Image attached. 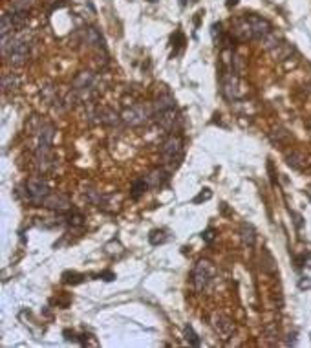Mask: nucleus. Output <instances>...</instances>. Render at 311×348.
I'll return each instance as SVG.
<instances>
[{"label": "nucleus", "mask_w": 311, "mask_h": 348, "mask_svg": "<svg viewBox=\"0 0 311 348\" xmlns=\"http://www.w3.org/2000/svg\"><path fill=\"white\" fill-rule=\"evenodd\" d=\"M24 187H26V198H28L29 204L33 205H44L46 198L52 195L50 185L42 178H29L24 183Z\"/></svg>", "instance_id": "f257e3e1"}, {"label": "nucleus", "mask_w": 311, "mask_h": 348, "mask_svg": "<svg viewBox=\"0 0 311 348\" xmlns=\"http://www.w3.org/2000/svg\"><path fill=\"white\" fill-rule=\"evenodd\" d=\"M212 275H214V267L209 260H200L192 272V282H194V288L198 291H201L203 288L211 282Z\"/></svg>", "instance_id": "7ed1b4c3"}, {"label": "nucleus", "mask_w": 311, "mask_h": 348, "mask_svg": "<svg viewBox=\"0 0 311 348\" xmlns=\"http://www.w3.org/2000/svg\"><path fill=\"white\" fill-rule=\"evenodd\" d=\"M185 46V35L182 33V31H176V33L172 35V48H174V53H177L180 50Z\"/></svg>", "instance_id": "4468645a"}, {"label": "nucleus", "mask_w": 311, "mask_h": 348, "mask_svg": "<svg viewBox=\"0 0 311 348\" xmlns=\"http://www.w3.org/2000/svg\"><path fill=\"white\" fill-rule=\"evenodd\" d=\"M149 110L145 108V106H132L130 110H126L124 112V121L130 125H141L147 121V118H149Z\"/></svg>", "instance_id": "423d86ee"}, {"label": "nucleus", "mask_w": 311, "mask_h": 348, "mask_svg": "<svg viewBox=\"0 0 311 348\" xmlns=\"http://www.w3.org/2000/svg\"><path fill=\"white\" fill-rule=\"evenodd\" d=\"M187 2H189V0H180V4H182V6H185ZM191 2H198V0H191Z\"/></svg>", "instance_id": "aec40b11"}, {"label": "nucleus", "mask_w": 311, "mask_h": 348, "mask_svg": "<svg viewBox=\"0 0 311 348\" xmlns=\"http://www.w3.org/2000/svg\"><path fill=\"white\" fill-rule=\"evenodd\" d=\"M212 326H214V330L224 339H227L233 332H235V324L231 323V319L224 317V315H214V317H212Z\"/></svg>", "instance_id": "0eeeda50"}, {"label": "nucleus", "mask_w": 311, "mask_h": 348, "mask_svg": "<svg viewBox=\"0 0 311 348\" xmlns=\"http://www.w3.org/2000/svg\"><path fill=\"white\" fill-rule=\"evenodd\" d=\"M149 181L145 180V178H138V180L132 183V189H130V196H132V200H139L141 196L147 192V189H149Z\"/></svg>", "instance_id": "1a4fd4ad"}, {"label": "nucleus", "mask_w": 311, "mask_h": 348, "mask_svg": "<svg viewBox=\"0 0 311 348\" xmlns=\"http://www.w3.org/2000/svg\"><path fill=\"white\" fill-rule=\"evenodd\" d=\"M185 335H187V341H189V343H191L192 346H200V344H201L200 337H198L196 332L192 330L191 324H187V326H185Z\"/></svg>", "instance_id": "ddd939ff"}, {"label": "nucleus", "mask_w": 311, "mask_h": 348, "mask_svg": "<svg viewBox=\"0 0 311 348\" xmlns=\"http://www.w3.org/2000/svg\"><path fill=\"white\" fill-rule=\"evenodd\" d=\"M201 239L205 240L207 244L214 242V239H216V229L209 227V229H207V231H203V233H201Z\"/></svg>", "instance_id": "dca6fc26"}, {"label": "nucleus", "mask_w": 311, "mask_h": 348, "mask_svg": "<svg viewBox=\"0 0 311 348\" xmlns=\"http://www.w3.org/2000/svg\"><path fill=\"white\" fill-rule=\"evenodd\" d=\"M245 19H247V22H249L253 38H262V37H265V35L271 33V24H269L265 19H260L256 15H249Z\"/></svg>", "instance_id": "39448f33"}, {"label": "nucleus", "mask_w": 311, "mask_h": 348, "mask_svg": "<svg viewBox=\"0 0 311 348\" xmlns=\"http://www.w3.org/2000/svg\"><path fill=\"white\" fill-rule=\"evenodd\" d=\"M84 279H86V277L81 275V273H75V272H66L62 275V281L66 282V284H79V282H82Z\"/></svg>", "instance_id": "f8f14e48"}, {"label": "nucleus", "mask_w": 311, "mask_h": 348, "mask_svg": "<svg viewBox=\"0 0 311 348\" xmlns=\"http://www.w3.org/2000/svg\"><path fill=\"white\" fill-rule=\"evenodd\" d=\"M211 198H212L211 189H203V191H201L192 202H194V204H201V202H207V200H211Z\"/></svg>", "instance_id": "2eb2a0df"}, {"label": "nucleus", "mask_w": 311, "mask_h": 348, "mask_svg": "<svg viewBox=\"0 0 311 348\" xmlns=\"http://www.w3.org/2000/svg\"><path fill=\"white\" fill-rule=\"evenodd\" d=\"M97 279H103V281L110 282V281H114V279H115V273H112V272H103V273H99V275H97Z\"/></svg>", "instance_id": "f3484780"}, {"label": "nucleus", "mask_w": 311, "mask_h": 348, "mask_svg": "<svg viewBox=\"0 0 311 348\" xmlns=\"http://www.w3.org/2000/svg\"><path fill=\"white\" fill-rule=\"evenodd\" d=\"M168 172L165 171V169H154L152 172H150L149 176L145 178V180L149 181V185L150 187H156V189H161V187H165L167 185V181H168Z\"/></svg>", "instance_id": "6e6552de"}, {"label": "nucleus", "mask_w": 311, "mask_h": 348, "mask_svg": "<svg viewBox=\"0 0 311 348\" xmlns=\"http://www.w3.org/2000/svg\"><path fill=\"white\" fill-rule=\"evenodd\" d=\"M304 279H307V277H304ZM304 279L298 282V288H300V290H304V288H311V281H304Z\"/></svg>", "instance_id": "a211bd4d"}, {"label": "nucleus", "mask_w": 311, "mask_h": 348, "mask_svg": "<svg viewBox=\"0 0 311 348\" xmlns=\"http://www.w3.org/2000/svg\"><path fill=\"white\" fill-rule=\"evenodd\" d=\"M149 240H150V244H152V246H159V244L167 242V235H165V231H163V229H154V231H150Z\"/></svg>", "instance_id": "9b49d317"}, {"label": "nucleus", "mask_w": 311, "mask_h": 348, "mask_svg": "<svg viewBox=\"0 0 311 348\" xmlns=\"http://www.w3.org/2000/svg\"><path fill=\"white\" fill-rule=\"evenodd\" d=\"M149 2H158V0H149Z\"/></svg>", "instance_id": "412c9836"}, {"label": "nucleus", "mask_w": 311, "mask_h": 348, "mask_svg": "<svg viewBox=\"0 0 311 348\" xmlns=\"http://www.w3.org/2000/svg\"><path fill=\"white\" fill-rule=\"evenodd\" d=\"M161 156H163V160L168 163V165L177 167V165H180V162L183 160V143H182V139L177 138V136H170V138H168L167 141L163 143Z\"/></svg>", "instance_id": "f03ea898"}, {"label": "nucleus", "mask_w": 311, "mask_h": 348, "mask_svg": "<svg viewBox=\"0 0 311 348\" xmlns=\"http://www.w3.org/2000/svg\"><path fill=\"white\" fill-rule=\"evenodd\" d=\"M238 4V0H227V8H235Z\"/></svg>", "instance_id": "6ab92c4d"}, {"label": "nucleus", "mask_w": 311, "mask_h": 348, "mask_svg": "<svg viewBox=\"0 0 311 348\" xmlns=\"http://www.w3.org/2000/svg\"><path fill=\"white\" fill-rule=\"evenodd\" d=\"M44 207L53 211H59V213H68L72 209V202L66 195H61V192H52V195L46 198L44 202Z\"/></svg>", "instance_id": "20e7f679"}, {"label": "nucleus", "mask_w": 311, "mask_h": 348, "mask_svg": "<svg viewBox=\"0 0 311 348\" xmlns=\"http://www.w3.org/2000/svg\"><path fill=\"white\" fill-rule=\"evenodd\" d=\"M242 239H244L245 246H254V240H256V231L251 224H242Z\"/></svg>", "instance_id": "9d476101"}]
</instances>
